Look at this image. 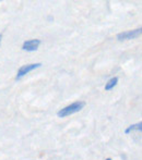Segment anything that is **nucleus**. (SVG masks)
<instances>
[{"label": "nucleus", "mask_w": 142, "mask_h": 160, "mask_svg": "<svg viewBox=\"0 0 142 160\" xmlns=\"http://www.w3.org/2000/svg\"><path fill=\"white\" fill-rule=\"evenodd\" d=\"M1 37H2V34H0V42H1Z\"/></svg>", "instance_id": "0eeeda50"}, {"label": "nucleus", "mask_w": 142, "mask_h": 160, "mask_svg": "<svg viewBox=\"0 0 142 160\" xmlns=\"http://www.w3.org/2000/svg\"><path fill=\"white\" fill-rule=\"evenodd\" d=\"M140 35H142V28H136V30H131V31H125V32L117 34V39L118 40L134 39V38L139 37Z\"/></svg>", "instance_id": "7ed1b4c3"}, {"label": "nucleus", "mask_w": 142, "mask_h": 160, "mask_svg": "<svg viewBox=\"0 0 142 160\" xmlns=\"http://www.w3.org/2000/svg\"><path fill=\"white\" fill-rule=\"evenodd\" d=\"M40 45V40L39 39H29V40H25L22 45V49L25 51H35L37 50V48L39 47Z\"/></svg>", "instance_id": "20e7f679"}, {"label": "nucleus", "mask_w": 142, "mask_h": 160, "mask_svg": "<svg viewBox=\"0 0 142 160\" xmlns=\"http://www.w3.org/2000/svg\"><path fill=\"white\" fill-rule=\"evenodd\" d=\"M117 83H118V78H112L110 80L107 81V83L105 84V91H110V89H113L115 86L117 85Z\"/></svg>", "instance_id": "39448f33"}, {"label": "nucleus", "mask_w": 142, "mask_h": 160, "mask_svg": "<svg viewBox=\"0 0 142 160\" xmlns=\"http://www.w3.org/2000/svg\"><path fill=\"white\" fill-rule=\"evenodd\" d=\"M84 106H85L84 101H81V100L74 101L71 105L60 109L59 111L57 112V116L59 117V118H66V117L71 116V114L76 113V112H79L80 110H82L83 108H84Z\"/></svg>", "instance_id": "f257e3e1"}, {"label": "nucleus", "mask_w": 142, "mask_h": 160, "mask_svg": "<svg viewBox=\"0 0 142 160\" xmlns=\"http://www.w3.org/2000/svg\"><path fill=\"white\" fill-rule=\"evenodd\" d=\"M105 160H112V159H110V158H107V159H105Z\"/></svg>", "instance_id": "6e6552de"}, {"label": "nucleus", "mask_w": 142, "mask_h": 160, "mask_svg": "<svg viewBox=\"0 0 142 160\" xmlns=\"http://www.w3.org/2000/svg\"><path fill=\"white\" fill-rule=\"evenodd\" d=\"M131 131H140V132H142V122L136 123V124H132L130 127H128L125 130V133L126 134H129Z\"/></svg>", "instance_id": "423d86ee"}, {"label": "nucleus", "mask_w": 142, "mask_h": 160, "mask_svg": "<svg viewBox=\"0 0 142 160\" xmlns=\"http://www.w3.org/2000/svg\"><path fill=\"white\" fill-rule=\"evenodd\" d=\"M42 67V63L38 62V63H31V64H25V65H22L19 70H18V73H17V76H15V80L19 81L21 80L22 78L29 74L30 72H32L33 70L37 69V68Z\"/></svg>", "instance_id": "f03ea898"}]
</instances>
